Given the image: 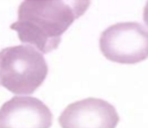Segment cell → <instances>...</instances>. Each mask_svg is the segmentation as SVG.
Returning <instances> with one entry per match:
<instances>
[{
	"instance_id": "obj_1",
	"label": "cell",
	"mask_w": 148,
	"mask_h": 128,
	"mask_svg": "<svg viewBox=\"0 0 148 128\" xmlns=\"http://www.w3.org/2000/svg\"><path fill=\"white\" fill-rule=\"evenodd\" d=\"M89 1L26 0L18 8V19L10 27L22 43L33 45L44 54L56 50L61 37L84 14Z\"/></svg>"
},
{
	"instance_id": "obj_2",
	"label": "cell",
	"mask_w": 148,
	"mask_h": 128,
	"mask_svg": "<svg viewBox=\"0 0 148 128\" xmlns=\"http://www.w3.org/2000/svg\"><path fill=\"white\" fill-rule=\"evenodd\" d=\"M48 72L43 54L31 46L12 47L0 51V82L14 94H33L44 83Z\"/></svg>"
},
{
	"instance_id": "obj_3",
	"label": "cell",
	"mask_w": 148,
	"mask_h": 128,
	"mask_svg": "<svg viewBox=\"0 0 148 128\" xmlns=\"http://www.w3.org/2000/svg\"><path fill=\"white\" fill-rule=\"evenodd\" d=\"M99 44L102 54L108 60L118 64H137L148 57V30L138 22L117 23L101 34Z\"/></svg>"
},
{
	"instance_id": "obj_4",
	"label": "cell",
	"mask_w": 148,
	"mask_h": 128,
	"mask_svg": "<svg viewBox=\"0 0 148 128\" xmlns=\"http://www.w3.org/2000/svg\"><path fill=\"white\" fill-rule=\"evenodd\" d=\"M119 120L113 105L104 99L95 98L70 104L58 119L62 128H116Z\"/></svg>"
},
{
	"instance_id": "obj_5",
	"label": "cell",
	"mask_w": 148,
	"mask_h": 128,
	"mask_svg": "<svg viewBox=\"0 0 148 128\" xmlns=\"http://www.w3.org/2000/svg\"><path fill=\"white\" fill-rule=\"evenodd\" d=\"M52 113L40 99L15 96L0 108V128H50Z\"/></svg>"
}]
</instances>
